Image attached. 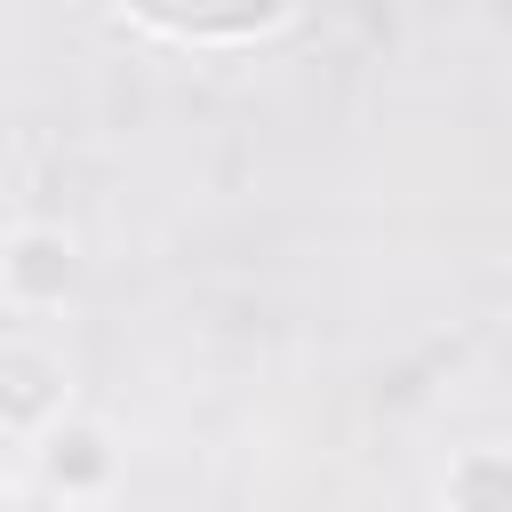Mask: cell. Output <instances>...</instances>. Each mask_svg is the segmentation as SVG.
I'll use <instances>...</instances> for the list:
<instances>
[{
	"mask_svg": "<svg viewBox=\"0 0 512 512\" xmlns=\"http://www.w3.org/2000/svg\"><path fill=\"white\" fill-rule=\"evenodd\" d=\"M8 496H16V488H8V480H0V504H8Z\"/></svg>",
	"mask_w": 512,
	"mask_h": 512,
	"instance_id": "5",
	"label": "cell"
},
{
	"mask_svg": "<svg viewBox=\"0 0 512 512\" xmlns=\"http://www.w3.org/2000/svg\"><path fill=\"white\" fill-rule=\"evenodd\" d=\"M64 400V368L40 344H0V424L8 432H40Z\"/></svg>",
	"mask_w": 512,
	"mask_h": 512,
	"instance_id": "2",
	"label": "cell"
},
{
	"mask_svg": "<svg viewBox=\"0 0 512 512\" xmlns=\"http://www.w3.org/2000/svg\"><path fill=\"white\" fill-rule=\"evenodd\" d=\"M40 472H48V488H64V496H88V488H104L112 480V448H104V432L96 424H40Z\"/></svg>",
	"mask_w": 512,
	"mask_h": 512,
	"instance_id": "3",
	"label": "cell"
},
{
	"mask_svg": "<svg viewBox=\"0 0 512 512\" xmlns=\"http://www.w3.org/2000/svg\"><path fill=\"white\" fill-rule=\"evenodd\" d=\"M0 280H8L16 304H64L72 280H80V256H72L64 232H16L8 256H0Z\"/></svg>",
	"mask_w": 512,
	"mask_h": 512,
	"instance_id": "1",
	"label": "cell"
},
{
	"mask_svg": "<svg viewBox=\"0 0 512 512\" xmlns=\"http://www.w3.org/2000/svg\"><path fill=\"white\" fill-rule=\"evenodd\" d=\"M448 504H464V512H512V456H464L456 472H448V488H440Z\"/></svg>",
	"mask_w": 512,
	"mask_h": 512,
	"instance_id": "4",
	"label": "cell"
}]
</instances>
